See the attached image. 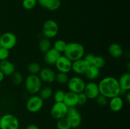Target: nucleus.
<instances>
[{
    "instance_id": "obj_40",
    "label": "nucleus",
    "mask_w": 130,
    "mask_h": 129,
    "mask_svg": "<svg viewBox=\"0 0 130 129\" xmlns=\"http://www.w3.org/2000/svg\"><path fill=\"white\" fill-rule=\"evenodd\" d=\"M5 75L2 72L0 71V82H1L3 80L4 78H5Z\"/></svg>"
},
{
    "instance_id": "obj_15",
    "label": "nucleus",
    "mask_w": 130,
    "mask_h": 129,
    "mask_svg": "<svg viewBox=\"0 0 130 129\" xmlns=\"http://www.w3.org/2000/svg\"><path fill=\"white\" fill-rule=\"evenodd\" d=\"M61 54L59 52L56 51L54 48H50L44 54V60L46 64L49 65H55L57 59Z\"/></svg>"
},
{
    "instance_id": "obj_25",
    "label": "nucleus",
    "mask_w": 130,
    "mask_h": 129,
    "mask_svg": "<svg viewBox=\"0 0 130 129\" xmlns=\"http://www.w3.org/2000/svg\"><path fill=\"white\" fill-rule=\"evenodd\" d=\"M61 6L60 0H48L44 8H46L49 11H56Z\"/></svg>"
},
{
    "instance_id": "obj_7",
    "label": "nucleus",
    "mask_w": 130,
    "mask_h": 129,
    "mask_svg": "<svg viewBox=\"0 0 130 129\" xmlns=\"http://www.w3.org/2000/svg\"><path fill=\"white\" fill-rule=\"evenodd\" d=\"M85 85L86 83L85 80L79 76H74L69 78L67 83V87L69 91L76 94H79L83 92Z\"/></svg>"
},
{
    "instance_id": "obj_33",
    "label": "nucleus",
    "mask_w": 130,
    "mask_h": 129,
    "mask_svg": "<svg viewBox=\"0 0 130 129\" xmlns=\"http://www.w3.org/2000/svg\"><path fill=\"white\" fill-rule=\"evenodd\" d=\"M109 99L107 98L106 97H105L102 94H99L97 97H96L95 100H96V102L97 103L98 105H99L100 106H105L109 102Z\"/></svg>"
},
{
    "instance_id": "obj_29",
    "label": "nucleus",
    "mask_w": 130,
    "mask_h": 129,
    "mask_svg": "<svg viewBox=\"0 0 130 129\" xmlns=\"http://www.w3.org/2000/svg\"><path fill=\"white\" fill-rule=\"evenodd\" d=\"M11 82L15 85H19L23 82V76L20 72H15L11 75Z\"/></svg>"
},
{
    "instance_id": "obj_24",
    "label": "nucleus",
    "mask_w": 130,
    "mask_h": 129,
    "mask_svg": "<svg viewBox=\"0 0 130 129\" xmlns=\"http://www.w3.org/2000/svg\"><path fill=\"white\" fill-rule=\"evenodd\" d=\"M40 64L37 62H32L27 66V71L31 75H38L41 69Z\"/></svg>"
},
{
    "instance_id": "obj_11",
    "label": "nucleus",
    "mask_w": 130,
    "mask_h": 129,
    "mask_svg": "<svg viewBox=\"0 0 130 129\" xmlns=\"http://www.w3.org/2000/svg\"><path fill=\"white\" fill-rule=\"evenodd\" d=\"M72 62L66 56L61 55L55 63L56 68L58 72L68 73L72 70Z\"/></svg>"
},
{
    "instance_id": "obj_31",
    "label": "nucleus",
    "mask_w": 130,
    "mask_h": 129,
    "mask_svg": "<svg viewBox=\"0 0 130 129\" xmlns=\"http://www.w3.org/2000/svg\"><path fill=\"white\" fill-rule=\"evenodd\" d=\"M37 3V0H23L22 4L24 9L27 10H31L35 8Z\"/></svg>"
},
{
    "instance_id": "obj_30",
    "label": "nucleus",
    "mask_w": 130,
    "mask_h": 129,
    "mask_svg": "<svg viewBox=\"0 0 130 129\" xmlns=\"http://www.w3.org/2000/svg\"><path fill=\"white\" fill-rule=\"evenodd\" d=\"M66 45H67V43L64 40L59 39V40H57L55 42L53 48H54L56 51L59 52L60 53H63L65 49H66Z\"/></svg>"
},
{
    "instance_id": "obj_3",
    "label": "nucleus",
    "mask_w": 130,
    "mask_h": 129,
    "mask_svg": "<svg viewBox=\"0 0 130 129\" xmlns=\"http://www.w3.org/2000/svg\"><path fill=\"white\" fill-rule=\"evenodd\" d=\"M25 87L30 94L38 93L42 87V82L38 75H29L25 80Z\"/></svg>"
},
{
    "instance_id": "obj_2",
    "label": "nucleus",
    "mask_w": 130,
    "mask_h": 129,
    "mask_svg": "<svg viewBox=\"0 0 130 129\" xmlns=\"http://www.w3.org/2000/svg\"><path fill=\"white\" fill-rule=\"evenodd\" d=\"M63 53L64 56L73 62L83 58L85 54V48L81 43L76 42L67 43Z\"/></svg>"
},
{
    "instance_id": "obj_38",
    "label": "nucleus",
    "mask_w": 130,
    "mask_h": 129,
    "mask_svg": "<svg viewBox=\"0 0 130 129\" xmlns=\"http://www.w3.org/2000/svg\"><path fill=\"white\" fill-rule=\"evenodd\" d=\"M25 129H39V127L35 124H30L25 127Z\"/></svg>"
},
{
    "instance_id": "obj_22",
    "label": "nucleus",
    "mask_w": 130,
    "mask_h": 129,
    "mask_svg": "<svg viewBox=\"0 0 130 129\" xmlns=\"http://www.w3.org/2000/svg\"><path fill=\"white\" fill-rule=\"evenodd\" d=\"M38 93H39V97L44 101V100L49 99L50 98H51L53 96V92L52 87L46 85L42 87Z\"/></svg>"
},
{
    "instance_id": "obj_8",
    "label": "nucleus",
    "mask_w": 130,
    "mask_h": 129,
    "mask_svg": "<svg viewBox=\"0 0 130 129\" xmlns=\"http://www.w3.org/2000/svg\"><path fill=\"white\" fill-rule=\"evenodd\" d=\"M69 108L63 102H55L50 110V115L53 119L58 120L66 117Z\"/></svg>"
},
{
    "instance_id": "obj_5",
    "label": "nucleus",
    "mask_w": 130,
    "mask_h": 129,
    "mask_svg": "<svg viewBox=\"0 0 130 129\" xmlns=\"http://www.w3.org/2000/svg\"><path fill=\"white\" fill-rule=\"evenodd\" d=\"M19 119L13 114L6 113L0 118V129H19Z\"/></svg>"
},
{
    "instance_id": "obj_9",
    "label": "nucleus",
    "mask_w": 130,
    "mask_h": 129,
    "mask_svg": "<svg viewBox=\"0 0 130 129\" xmlns=\"http://www.w3.org/2000/svg\"><path fill=\"white\" fill-rule=\"evenodd\" d=\"M17 39L13 33L5 32L0 36V46L8 50L13 49L16 46Z\"/></svg>"
},
{
    "instance_id": "obj_23",
    "label": "nucleus",
    "mask_w": 130,
    "mask_h": 129,
    "mask_svg": "<svg viewBox=\"0 0 130 129\" xmlns=\"http://www.w3.org/2000/svg\"><path fill=\"white\" fill-rule=\"evenodd\" d=\"M38 47L39 49L42 53H44L49 50L50 48H52V43H51L50 40L48 38L44 37L41 39L38 44Z\"/></svg>"
},
{
    "instance_id": "obj_20",
    "label": "nucleus",
    "mask_w": 130,
    "mask_h": 129,
    "mask_svg": "<svg viewBox=\"0 0 130 129\" xmlns=\"http://www.w3.org/2000/svg\"><path fill=\"white\" fill-rule=\"evenodd\" d=\"M118 80L121 89L127 92L129 91L130 89V73L129 72L123 73Z\"/></svg>"
},
{
    "instance_id": "obj_39",
    "label": "nucleus",
    "mask_w": 130,
    "mask_h": 129,
    "mask_svg": "<svg viewBox=\"0 0 130 129\" xmlns=\"http://www.w3.org/2000/svg\"><path fill=\"white\" fill-rule=\"evenodd\" d=\"M126 94V97H125L126 100L127 101V102H129V101H130V93H129V92H127Z\"/></svg>"
},
{
    "instance_id": "obj_32",
    "label": "nucleus",
    "mask_w": 130,
    "mask_h": 129,
    "mask_svg": "<svg viewBox=\"0 0 130 129\" xmlns=\"http://www.w3.org/2000/svg\"><path fill=\"white\" fill-rule=\"evenodd\" d=\"M65 94H66V92L62 89H58L56 91L55 93L53 94V96H52L53 97V99H54L55 102H63Z\"/></svg>"
},
{
    "instance_id": "obj_34",
    "label": "nucleus",
    "mask_w": 130,
    "mask_h": 129,
    "mask_svg": "<svg viewBox=\"0 0 130 129\" xmlns=\"http://www.w3.org/2000/svg\"><path fill=\"white\" fill-rule=\"evenodd\" d=\"M10 55L9 50L5 48L0 47V61L6 60Z\"/></svg>"
},
{
    "instance_id": "obj_28",
    "label": "nucleus",
    "mask_w": 130,
    "mask_h": 129,
    "mask_svg": "<svg viewBox=\"0 0 130 129\" xmlns=\"http://www.w3.org/2000/svg\"><path fill=\"white\" fill-rule=\"evenodd\" d=\"M105 64V59L101 56H95L94 59L91 63V65L94 66L96 68H103Z\"/></svg>"
},
{
    "instance_id": "obj_13",
    "label": "nucleus",
    "mask_w": 130,
    "mask_h": 129,
    "mask_svg": "<svg viewBox=\"0 0 130 129\" xmlns=\"http://www.w3.org/2000/svg\"><path fill=\"white\" fill-rule=\"evenodd\" d=\"M90 64L84 58L72 62V70L74 73L79 75H85Z\"/></svg>"
},
{
    "instance_id": "obj_14",
    "label": "nucleus",
    "mask_w": 130,
    "mask_h": 129,
    "mask_svg": "<svg viewBox=\"0 0 130 129\" xmlns=\"http://www.w3.org/2000/svg\"><path fill=\"white\" fill-rule=\"evenodd\" d=\"M38 75L42 82L46 83H53L55 80V72L51 68L45 67L41 69Z\"/></svg>"
},
{
    "instance_id": "obj_35",
    "label": "nucleus",
    "mask_w": 130,
    "mask_h": 129,
    "mask_svg": "<svg viewBox=\"0 0 130 129\" xmlns=\"http://www.w3.org/2000/svg\"><path fill=\"white\" fill-rule=\"evenodd\" d=\"M88 99L86 97V95L84 94L83 92L78 94V103H77V105L83 106V105L85 104L87 102Z\"/></svg>"
},
{
    "instance_id": "obj_4",
    "label": "nucleus",
    "mask_w": 130,
    "mask_h": 129,
    "mask_svg": "<svg viewBox=\"0 0 130 129\" xmlns=\"http://www.w3.org/2000/svg\"><path fill=\"white\" fill-rule=\"evenodd\" d=\"M59 32V26L56 21L49 19L45 21L42 27V33L44 37L53 39L55 37Z\"/></svg>"
},
{
    "instance_id": "obj_16",
    "label": "nucleus",
    "mask_w": 130,
    "mask_h": 129,
    "mask_svg": "<svg viewBox=\"0 0 130 129\" xmlns=\"http://www.w3.org/2000/svg\"><path fill=\"white\" fill-rule=\"evenodd\" d=\"M63 102L68 108L76 107L78 103V94L71 91L66 92Z\"/></svg>"
},
{
    "instance_id": "obj_41",
    "label": "nucleus",
    "mask_w": 130,
    "mask_h": 129,
    "mask_svg": "<svg viewBox=\"0 0 130 129\" xmlns=\"http://www.w3.org/2000/svg\"><path fill=\"white\" fill-rule=\"evenodd\" d=\"M0 47H1V46H0Z\"/></svg>"
},
{
    "instance_id": "obj_37",
    "label": "nucleus",
    "mask_w": 130,
    "mask_h": 129,
    "mask_svg": "<svg viewBox=\"0 0 130 129\" xmlns=\"http://www.w3.org/2000/svg\"><path fill=\"white\" fill-rule=\"evenodd\" d=\"M48 1V0H37V2L39 3V5L43 8H45Z\"/></svg>"
},
{
    "instance_id": "obj_19",
    "label": "nucleus",
    "mask_w": 130,
    "mask_h": 129,
    "mask_svg": "<svg viewBox=\"0 0 130 129\" xmlns=\"http://www.w3.org/2000/svg\"><path fill=\"white\" fill-rule=\"evenodd\" d=\"M109 54L114 58H119L123 56V49L120 44L118 43H112L108 49Z\"/></svg>"
},
{
    "instance_id": "obj_36",
    "label": "nucleus",
    "mask_w": 130,
    "mask_h": 129,
    "mask_svg": "<svg viewBox=\"0 0 130 129\" xmlns=\"http://www.w3.org/2000/svg\"><path fill=\"white\" fill-rule=\"evenodd\" d=\"M95 56V55H94V54H92V53H88V54H87L86 55L84 56H85L84 59H85V60H86V61H87L88 63L91 65V63H92L93 60L94 59Z\"/></svg>"
},
{
    "instance_id": "obj_1",
    "label": "nucleus",
    "mask_w": 130,
    "mask_h": 129,
    "mask_svg": "<svg viewBox=\"0 0 130 129\" xmlns=\"http://www.w3.org/2000/svg\"><path fill=\"white\" fill-rule=\"evenodd\" d=\"M99 92L107 98L110 99L117 96H120L121 88L118 80L111 76L102 78L99 84Z\"/></svg>"
},
{
    "instance_id": "obj_10",
    "label": "nucleus",
    "mask_w": 130,
    "mask_h": 129,
    "mask_svg": "<svg viewBox=\"0 0 130 129\" xmlns=\"http://www.w3.org/2000/svg\"><path fill=\"white\" fill-rule=\"evenodd\" d=\"M66 117L71 123V128H77L81 125L82 116L76 107L69 108Z\"/></svg>"
},
{
    "instance_id": "obj_12",
    "label": "nucleus",
    "mask_w": 130,
    "mask_h": 129,
    "mask_svg": "<svg viewBox=\"0 0 130 129\" xmlns=\"http://www.w3.org/2000/svg\"><path fill=\"white\" fill-rule=\"evenodd\" d=\"M83 92L88 99H95L100 94L99 85L97 83L92 81L88 82L85 85Z\"/></svg>"
},
{
    "instance_id": "obj_6",
    "label": "nucleus",
    "mask_w": 130,
    "mask_h": 129,
    "mask_svg": "<svg viewBox=\"0 0 130 129\" xmlns=\"http://www.w3.org/2000/svg\"><path fill=\"white\" fill-rule=\"evenodd\" d=\"M44 106V100L42 99L39 95H32L26 102V109L32 113H38L43 108Z\"/></svg>"
},
{
    "instance_id": "obj_27",
    "label": "nucleus",
    "mask_w": 130,
    "mask_h": 129,
    "mask_svg": "<svg viewBox=\"0 0 130 129\" xmlns=\"http://www.w3.org/2000/svg\"><path fill=\"white\" fill-rule=\"evenodd\" d=\"M69 77L67 73H62V72H58L55 75V80L59 84L64 85L67 84Z\"/></svg>"
},
{
    "instance_id": "obj_21",
    "label": "nucleus",
    "mask_w": 130,
    "mask_h": 129,
    "mask_svg": "<svg viewBox=\"0 0 130 129\" xmlns=\"http://www.w3.org/2000/svg\"><path fill=\"white\" fill-rule=\"evenodd\" d=\"M100 73V69L93 65H90L88 68L87 71L85 73V75L90 80H96L99 77Z\"/></svg>"
},
{
    "instance_id": "obj_18",
    "label": "nucleus",
    "mask_w": 130,
    "mask_h": 129,
    "mask_svg": "<svg viewBox=\"0 0 130 129\" xmlns=\"http://www.w3.org/2000/svg\"><path fill=\"white\" fill-rule=\"evenodd\" d=\"M0 71L5 76H11L15 72V67L13 63L7 59L0 61Z\"/></svg>"
},
{
    "instance_id": "obj_17",
    "label": "nucleus",
    "mask_w": 130,
    "mask_h": 129,
    "mask_svg": "<svg viewBox=\"0 0 130 129\" xmlns=\"http://www.w3.org/2000/svg\"><path fill=\"white\" fill-rule=\"evenodd\" d=\"M108 103L112 111L114 112H119L123 109L124 101L120 96H117L110 98Z\"/></svg>"
},
{
    "instance_id": "obj_26",
    "label": "nucleus",
    "mask_w": 130,
    "mask_h": 129,
    "mask_svg": "<svg viewBox=\"0 0 130 129\" xmlns=\"http://www.w3.org/2000/svg\"><path fill=\"white\" fill-rule=\"evenodd\" d=\"M57 129H71V125L67 117L62 118L57 120Z\"/></svg>"
}]
</instances>
